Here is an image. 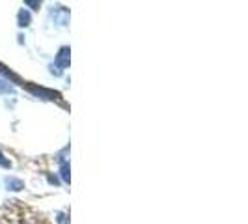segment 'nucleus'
Segmentation results:
<instances>
[{"label": "nucleus", "mask_w": 248, "mask_h": 224, "mask_svg": "<svg viewBox=\"0 0 248 224\" xmlns=\"http://www.w3.org/2000/svg\"><path fill=\"white\" fill-rule=\"evenodd\" d=\"M60 174H62V179L67 183L69 181V164L67 162H63L62 164V168H60Z\"/></svg>", "instance_id": "nucleus-4"}, {"label": "nucleus", "mask_w": 248, "mask_h": 224, "mask_svg": "<svg viewBox=\"0 0 248 224\" xmlns=\"http://www.w3.org/2000/svg\"><path fill=\"white\" fill-rule=\"evenodd\" d=\"M69 47H62L60 52H58V56H56V67H60V69H65L67 65H69Z\"/></svg>", "instance_id": "nucleus-1"}, {"label": "nucleus", "mask_w": 248, "mask_h": 224, "mask_svg": "<svg viewBox=\"0 0 248 224\" xmlns=\"http://www.w3.org/2000/svg\"><path fill=\"white\" fill-rule=\"evenodd\" d=\"M0 166H2V168H10V166H12V162L4 157V153H2V151H0Z\"/></svg>", "instance_id": "nucleus-5"}, {"label": "nucleus", "mask_w": 248, "mask_h": 224, "mask_svg": "<svg viewBox=\"0 0 248 224\" xmlns=\"http://www.w3.org/2000/svg\"><path fill=\"white\" fill-rule=\"evenodd\" d=\"M26 6H34V10H36L37 6H39V2H25Z\"/></svg>", "instance_id": "nucleus-6"}, {"label": "nucleus", "mask_w": 248, "mask_h": 224, "mask_svg": "<svg viewBox=\"0 0 248 224\" xmlns=\"http://www.w3.org/2000/svg\"><path fill=\"white\" fill-rule=\"evenodd\" d=\"M17 21H19V26H28L30 25V13L21 10L19 15H17Z\"/></svg>", "instance_id": "nucleus-3"}, {"label": "nucleus", "mask_w": 248, "mask_h": 224, "mask_svg": "<svg viewBox=\"0 0 248 224\" xmlns=\"http://www.w3.org/2000/svg\"><path fill=\"white\" fill-rule=\"evenodd\" d=\"M4 181H6V185H8V191H21V189L25 187V183H23L21 179H17V177H13V176H8Z\"/></svg>", "instance_id": "nucleus-2"}]
</instances>
